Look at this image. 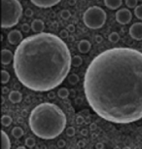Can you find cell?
Segmentation results:
<instances>
[{"mask_svg": "<svg viewBox=\"0 0 142 149\" xmlns=\"http://www.w3.org/2000/svg\"><path fill=\"white\" fill-rule=\"evenodd\" d=\"M77 123L78 124H83V123H84V118L79 116V117L77 118Z\"/></svg>", "mask_w": 142, "mask_h": 149, "instance_id": "obj_33", "label": "cell"}, {"mask_svg": "<svg viewBox=\"0 0 142 149\" xmlns=\"http://www.w3.org/2000/svg\"><path fill=\"white\" fill-rule=\"evenodd\" d=\"M122 0H104V4L110 10H117L122 5Z\"/></svg>", "mask_w": 142, "mask_h": 149, "instance_id": "obj_14", "label": "cell"}, {"mask_svg": "<svg viewBox=\"0 0 142 149\" xmlns=\"http://www.w3.org/2000/svg\"><path fill=\"white\" fill-rule=\"evenodd\" d=\"M91 48V43L88 40H81L79 43H78V50H79L80 53L82 54H87V53L90 52Z\"/></svg>", "mask_w": 142, "mask_h": 149, "instance_id": "obj_12", "label": "cell"}, {"mask_svg": "<svg viewBox=\"0 0 142 149\" xmlns=\"http://www.w3.org/2000/svg\"><path fill=\"white\" fill-rule=\"evenodd\" d=\"M68 36V30L67 29H63L62 31H60V37H62V38H65Z\"/></svg>", "mask_w": 142, "mask_h": 149, "instance_id": "obj_30", "label": "cell"}, {"mask_svg": "<svg viewBox=\"0 0 142 149\" xmlns=\"http://www.w3.org/2000/svg\"><path fill=\"white\" fill-rule=\"evenodd\" d=\"M68 82L71 84V85H76V84L79 82V76L75 73H72L68 76Z\"/></svg>", "mask_w": 142, "mask_h": 149, "instance_id": "obj_21", "label": "cell"}, {"mask_svg": "<svg viewBox=\"0 0 142 149\" xmlns=\"http://www.w3.org/2000/svg\"><path fill=\"white\" fill-rule=\"evenodd\" d=\"M78 146H80V147H84L85 142L83 141V140H80V141H78Z\"/></svg>", "mask_w": 142, "mask_h": 149, "instance_id": "obj_35", "label": "cell"}, {"mask_svg": "<svg viewBox=\"0 0 142 149\" xmlns=\"http://www.w3.org/2000/svg\"><path fill=\"white\" fill-rule=\"evenodd\" d=\"M126 5L129 8H135L137 7V0H126Z\"/></svg>", "mask_w": 142, "mask_h": 149, "instance_id": "obj_25", "label": "cell"}, {"mask_svg": "<svg viewBox=\"0 0 142 149\" xmlns=\"http://www.w3.org/2000/svg\"><path fill=\"white\" fill-rule=\"evenodd\" d=\"M86 26L91 29H98L104 26L106 22V13L98 6H93L86 10L83 16Z\"/></svg>", "mask_w": 142, "mask_h": 149, "instance_id": "obj_5", "label": "cell"}, {"mask_svg": "<svg viewBox=\"0 0 142 149\" xmlns=\"http://www.w3.org/2000/svg\"><path fill=\"white\" fill-rule=\"evenodd\" d=\"M24 14H26V16L27 17V18H30V17L33 16V11L31 9H26V11H24Z\"/></svg>", "mask_w": 142, "mask_h": 149, "instance_id": "obj_29", "label": "cell"}, {"mask_svg": "<svg viewBox=\"0 0 142 149\" xmlns=\"http://www.w3.org/2000/svg\"><path fill=\"white\" fill-rule=\"evenodd\" d=\"M16 149H26V148L24 147V146H19V147L16 148Z\"/></svg>", "mask_w": 142, "mask_h": 149, "instance_id": "obj_39", "label": "cell"}, {"mask_svg": "<svg viewBox=\"0 0 142 149\" xmlns=\"http://www.w3.org/2000/svg\"><path fill=\"white\" fill-rule=\"evenodd\" d=\"M114 149H121V148H120L119 146H117V147H115V148H114Z\"/></svg>", "mask_w": 142, "mask_h": 149, "instance_id": "obj_41", "label": "cell"}, {"mask_svg": "<svg viewBox=\"0 0 142 149\" xmlns=\"http://www.w3.org/2000/svg\"><path fill=\"white\" fill-rule=\"evenodd\" d=\"M29 128L42 139H54L66 127V116L57 105L44 102L33 108L28 118Z\"/></svg>", "mask_w": 142, "mask_h": 149, "instance_id": "obj_3", "label": "cell"}, {"mask_svg": "<svg viewBox=\"0 0 142 149\" xmlns=\"http://www.w3.org/2000/svg\"><path fill=\"white\" fill-rule=\"evenodd\" d=\"M84 91L96 113L115 124L142 118V53L132 48H112L96 56L88 66Z\"/></svg>", "mask_w": 142, "mask_h": 149, "instance_id": "obj_1", "label": "cell"}, {"mask_svg": "<svg viewBox=\"0 0 142 149\" xmlns=\"http://www.w3.org/2000/svg\"><path fill=\"white\" fill-rule=\"evenodd\" d=\"M96 149H103V144L102 143H96Z\"/></svg>", "mask_w": 142, "mask_h": 149, "instance_id": "obj_36", "label": "cell"}, {"mask_svg": "<svg viewBox=\"0 0 142 149\" xmlns=\"http://www.w3.org/2000/svg\"><path fill=\"white\" fill-rule=\"evenodd\" d=\"M96 40L97 43H99V42H101L102 37H101V36H100V35H96Z\"/></svg>", "mask_w": 142, "mask_h": 149, "instance_id": "obj_34", "label": "cell"}, {"mask_svg": "<svg viewBox=\"0 0 142 149\" xmlns=\"http://www.w3.org/2000/svg\"><path fill=\"white\" fill-rule=\"evenodd\" d=\"M108 39H109V41L112 42V43H117V42L120 40V35L117 32H112L109 34Z\"/></svg>", "mask_w": 142, "mask_h": 149, "instance_id": "obj_22", "label": "cell"}, {"mask_svg": "<svg viewBox=\"0 0 142 149\" xmlns=\"http://www.w3.org/2000/svg\"><path fill=\"white\" fill-rule=\"evenodd\" d=\"M30 1L39 8H51L60 3V0H30Z\"/></svg>", "mask_w": 142, "mask_h": 149, "instance_id": "obj_9", "label": "cell"}, {"mask_svg": "<svg viewBox=\"0 0 142 149\" xmlns=\"http://www.w3.org/2000/svg\"><path fill=\"white\" fill-rule=\"evenodd\" d=\"M123 149H130V146H125Z\"/></svg>", "mask_w": 142, "mask_h": 149, "instance_id": "obj_40", "label": "cell"}, {"mask_svg": "<svg viewBox=\"0 0 142 149\" xmlns=\"http://www.w3.org/2000/svg\"><path fill=\"white\" fill-rule=\"evenodd\" d=\"M81 134H82L83 136H87L88 132H87V130H85V129H83V130H82V132H81Z\"/></svg>", "mask_w": 142, "mask_h": 149, "instance_id": "obj_37", "label": "cell"}, {"mask_svg": "<svg viewBox=\"0 0 142 149\" xmlns=\"http://www.w3.org/2000/svg\"><path fill=\"white\" fill-rule=\"evenodd\" d=\"M130 35L134 40H142V22H135L130 27Z\"/></svg>", "mask_w": 142, "mask_h": 149, "instance_id": "obj_7", "label": "cell"}, {"mask_svg": "<svg viewBox=\"0 0 142 149\" xmlns=\"http://www.w3.org/2000/svg\"><path fill=\"white\" fill-rule=\"evenodd\" d=\"M70 16H71V14L68 10H62V12H60V17H62L63 19H68L70 18Z\"/></svg>", "mask_w": 142, "mask_h": 149, "instance_id": "obj_26", "label": "cell"}, {"mask_svg": "<svg viewBox=\"0 0 142 149\" xmlns=\"http://www.w3.org/2000/svg\"><path fill=\"white\" fill-rule=\"evenodd\" d=\"M1 149H11V141L10 139L6 134V132L2 131L1 132Z\"/></svg>", "mask_w": 142, "mask_h": 149, "instance_id": "obj_15", "label": "cell"}, {"mask_svg": "<svg viewBox=\"0 0 142 149\" xmlns=\"http://www.w3.org/2000/svg\"><path fill=\"white\" fill-rule=\"evenodd\" d=\"M2 29H11L19 22L23 15V6L19 0H1Z\"/></svg>", "mask_w": 142, "mask_h": 149, "instance_id": "obj_4", "label": "cell"}, {"mask_svg": "<svg viewBox=\"0 0 142 149\" xmlns=\"http://www.w3.org/2000/svg\"><path fill=\"white\" fill-rule=\"evenodd\" d=\"M12 136L16 139H21L24 136V130L21 127H15L12 130Z\"/></svg>", "mask_w": 142, "mask_h": 149, "instance_id": "obj_16", "label": "cell"}, {"mask_svg": "<svg viewBox=\"0 0 142 149\" xmlns=\"http://www.w3.org/2000/svg\"><path fill=\"white\" fill-rule=\"evenodd\" d=\"M44 29H45V24H44V22L41 21V19H36L31 22V29L36 33V34L42 33Z\"/></svg>", "mask_w": 142, "mask_h": 149, "instance_id": "obj_11", "label": "cell"}, {"mask_svg": "<svg viewBox=\"0 0 142 149\" xmlns=\"http://www.w3.org/2000/svg\"><path fill=\"white\" fill-rule=\"evenodd\" d=\"M12 122H13V119L9 115H3V116H2L1 123L3 127H9L11 124H12Z\"/></svg>", "mask_w": 142, "mask_h": 149, "instance_id": "obj_17", "label": "cell"}, {"mask_svg": "<svg viewBox=\"0 0 142 149\" xmlns=\"http://www.w3.org/2000/svg\"><path fill=\"white\" fill-rule=\"evenodd\" d=\"M57 146H58V147H60V148L63 147V146H65V141H64V140H62V139H60L57 141Z\"/></svg>", "mask_w": 142, "mask_h": 149, "instance_id": "obj_31", "label": "cell"}, {"mask_svg": "<svg viewBox=\"0 0 142 149\" xmlns=\"http://www.w3.org/2000/svg\"><path fill=\"white\" fill-rule=\"evenodd\" d=\"M68 30V31H70V32H74V30H75V27L73 24H70V26H67V29H66Z\"/></svg>", "mask_w": 142, "mask_h": 149, "instance_id": "obj_32", "label": "cell"}, {"mask_svg": "<svg viewBox=\"0 0 142 149\" xmlns=\"http://www.w3.org/2000/svg\"><path fill=\"white\" fill-rule=\"evenodd\" d=\"M30 29H31V26H29V24H24L23 26H21V30H23L24 32L27 33V32L29 31Z\"/></svg>", "mask_w": 142, "mask_h": 149, "instance_id": "obj_28", "label": "cell"}, {"mask_svg": "<svg viewBox=\"0 0 142 149\" xmlns=\"http://www.w3.org/2000/svg\"><path fill=\"white\" fill-rule=\"evenodd\" d=\"M35 144H36V140L33 137H28V139H26V146H27V147L32 148L34 147Z\"/></svg>", "mask_w": 142, "mask_h": 149, "instance_id": "obj_23", "label": "cell"}, {"mask_svg": "<svg viewBox=\"0 0 142 149\" xmlns=\"http://www.w3.org/2000/svg\"><path fill=\"white\" fill-rule=\"evenodd\" d=\"M10 80V74L6 70H2L1 71V82L2 84H6Z\"/></svg>", "mask_w": 142, "mask_h": 149, "instance_id": "obj_20", "label": "cell"}, {"mask_svg": "<svg viewBox=\"0 0 142 149\" xmlns=\"http://www.w3.org/2000/svg\"><path fill=\"white\" fill-rule=\"evenodd\" d=\"M23 100V95L19 91H12L9 94V100L12 103H19Z\"/></svg>", "mask_w": 142, "mask_h": 149, "instance_id": "obj_13", "label": "cell"}, {"mask_svg": "<svg viewBox=\"0 0 142 149\" xmlns=\"http://www.w3.org/2000/svg\"><path fill=\"white\" fill-rule=\"evenodd\" d=\"M57 95L60 97V98L64 100V98H67L68 95H69V91L67 88H60V90L57 91Z\"/></svg>", "mask_w": 142, "mask_h": 149, "instance_id": "obj_19", "label": "cell"}, {"mask_svg": "<svg viewBox=\"0 0 142 149\" xmlns=\"http://www.w3.org/2000/svg\"><path fill=\"white\" fill-rule=\"evenodd\" d=\"M14 57H15V54H13L10 50H7V49L2 50L1 61L4 65H7V64H9L11 61H14Z\"/></svg>", "mask_w": 142, "mask_h": 149, "instance_id": "obj_10", "label": "cell"}, {"mask_svg": "<svg viewBox=\"0 0 142 149\" xmlns=\"http://www.w3.org/2000/svg\"><path fill=\"white\" fill-rule=\"evenodd\" d=\"M83 61H82V58L79 57V56H73L72 57V60H71V65L74 66V67H78L82 64Z\"/></svg>", "mask_w": 142, "mask_h": 149, "instance_id": "obj_18", "label": "cell"}, {"mask_svg": "<svg viewBox=\"0 0 142 149\" xmlns=\"http://www.w3.org/2000/svg\"><path fill=\"white\" fill-rule=\"evenodd\" d=\"M134 14L136 16V18H138L139 19H142V4L138 5L137 7L134 9Z\"/></svg>", "mask_w": 142, "mask_h": 149, "instance_id": "obj_24", "label": "cell"}, {"mask_svg": "<svg viewBox=\"0 0 142 149\" xmlns=\"http://www.w3.org/2000/svg\"><path fill=\"white\" fill-rule=\"evenodd\" d=\"M132 14L129 9H120L116 13V19L121 24H127L132 21Z\"/></svg>", "mask_w": 142, "mask_h": 149, "instance_id": "obj_6", "label": "cell"}, {"mask_svg": "<svg viewBox=\"0 0 142 149\" xmlns=\"http://www.w3.org/2000/svg\"><path fill=\"white\" fill-rule=\"evenodd\" d=\"M2 91H3V92H2L3 94H7V93H8V88H6V87H4V88L2 89Z\"/></svg>", "mask_w": 142, "mask_h": 149, "instance_id": "obj_38", "label": "cell"}, {"mask_svg": "<svg viewBox=\"0 0 142 149\" xmlns=\"http://www.w3.org/2000/svg\"><path fill=\"white\" fill-rule=\"evenodd\" d=\"M23 41V34L19 30H11L8 33V42L12 45L19 44Z\"/></svg>", "mask_w": 142, "mask_h": 149, "instance_id": "obj_8", "label": "cell"}, {"mask_svg": "<svg viewBox=\"0 0 142 149\" xmlns=\"http://www.w3.org/2000/svg\"><path fill=\"white\" fill-rule=\"evenodd\" d=\"M75 133H76V132H75V129L73 127H69L66 129V134H67L68 136H75Z\"/></svg>", "mask_w": 142, "mask_h": 149, "instance_id": "obj_27", "label": "cell"}, {"mask_svg": "<svg viewBox=\"0 0 142 149\" xmlns=\"http://www.w3.org/2000/svg\"><path fill=\"white\" fill-rule=\"evenodd\" d=\"M72 57L60 36L42 32L28 36L16 49L13 67L17 78L34 92H49L62 84L71 68Z\"/></svg>", "mask_w": 142, "mask_h": 149, "instance_id": "obj_2", "label": "cell"}]
</instances>
